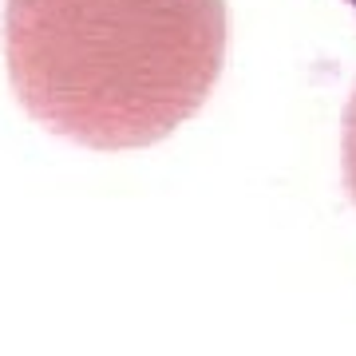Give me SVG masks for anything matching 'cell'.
I'll use <instances>...</instances> for the list:
<instances>
[{"instance_id": "6da1fadb", "label": "cell", "mask_w": 356, "mask_h": 356, "mask_svg": "<svg viewBox=\"0 0 356 356\" xmlns=\"http://www.w3.org/2000/svg\"><path fill=\"white\" fill-rule=\"evenodd\" d=\"M4 60L36 123L135 151L182 127L226 60V0H8Z\"/></svg>"}, {"instance_id": "3957f363", "label": "cell", "mask_w": 356, "mask_h": 356, "mask_svg": "<svg viewBox=\"0 0 356 356\" xmlns=\"http://www.w3.org/2000/svg\"><path fill=\"white\" fill-rule=\"evenodd\" d=\"M348 4H353V13H356V0H348Z\"/></svg>"}, {"instance_id": "7a4b0ae2", "label": "cell", "mask_w": 356, "mask_h": 356, "mask_svg": "<svg viewBox=\"0 0 356 356\" xmlns=\"http://www.w3.org/2000/svg\"><path fill=\"white\" fill-rule=\"evenodd\" d=\"M344 182H348V194L356 202V91L348 99V111H344Z\"/></svg>"}]
</instances>
